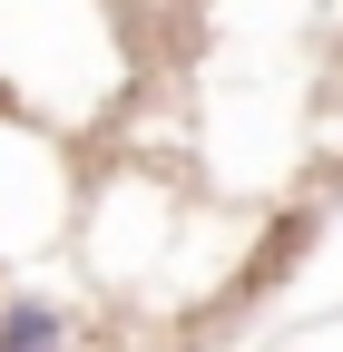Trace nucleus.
Segmentation results:
<instances>
[{
	"label": "nucleus",
	"mask_w": 343,
	"mask_h": 352,
	"mask_svg": "<svg viewBox=\"0 0 343 352\" xmlns=\"http://www.w3.org/2000/svg\"><path fill=\"white\" fill-rule=\"evenodd\" d=\"M0 352H69V314L39 294H10L0 303Z\"/></svg>",
	"instance_id": "nucleus-1"
}]
</instances>
